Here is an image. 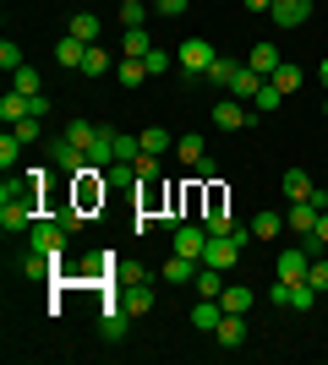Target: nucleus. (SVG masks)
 Listing matches in <instances>:
<instances>
[{
	"instance_id": "obj_4",
	"label": "nucleus",
	"mask_w": 328,
	"mask_h": 365,
	"mask_svg": "<svg viewBox=\"0 0 328 365\" xmlns=\"http://www.w3.org/2000/svg\"><path fill=\"white\" fill-rule=\"evenodd\" d=\"M241 251H247V245L235 240V235H208V245H203V262H208V267H219V273H230L235 262H241Z\"/></svg>"
},
{
	"instance_id": "obj_50",
	"label": "nucleus",
	"mask_w": 328,
	"mask_h": 365,
	"mask_svg": "<svg viewBox=\"0 0 328 365\" xmlns=\"http://www.w3.org/2000/svg\"><path fill=\"white\" fill-rule=\"evenodd\" d=\"M317 82H323V88H328V61H323V66H317Z\"/></svg>"
},
{
	"instance_id": "obj_6",
	"label": "nucleus",
	"mask_w": 328,
	"mask_h": 365,
	"mask_svg": "<svg viewBox=\"0 0 328 365\" xmlns=\"http://www.w3.org/2000/svg\"><path fill=\"white\" fill-rule=\"evenodd\" d=\"M307 267H312V251H307V245H284L279 262H274V278H284V284H301V278H307Z\"/></svg>"
},
{
	"instance_id": "obj_36",
	"label": "nucleus",
	"mask_w": 328,
	"mask_h": 365,
	"mask_svg": "<svg viewBox=\"0 0 328 365\" xmlns=\"http://www.w3.org/2000/svg\"><path fill=\"white\" fill-rule=\"evenodd\" d=\"M284 104V93L274 88V82H263V93H257V98H252V109H257V115H274V109Z\"/></svg>"
},
{
	"instance_id": "obj_47",
	"label": "nucleus",
	"mask_w": 328,
	"mask_h": 365,
	"mask_svg": "<svg viewBox=\"0 0 328 365\" xmlns=\"http://www.w3.org/2000/svg\"><path fill=\"white\" fill-rule=\"evenodd\" d=\"M142 76H148V66H142V61H121V82H126V88H137Z\"/></svg>"
},
{
	"instance_id": "obj_18",
	"label": "nucleus",
	"mask_w": 328,
	"mask_h": 365,
	"mask_svg": "<svg viewBox=\"0 0 328 365\" xmlns=\"http://www.w3.org/2000/svg\"><path fill=\"white\" fill-rule=\"evenodd\" d=\"M219 317H224V305H219V300H203V294H197V305H192V327H197V333H214Z\"/></svg>"
},
{
	"instance_id": "obj_45",
	"label": "nucleus",
	"mask_w": 328,
	"mask_h": 365,
	"mask_svg": "<svg viewBox=\"0 0 328 365\" xmlns=\"http://www.w3.org/2000/svg\"><path fill=\"white\" fill-rule=\"evenodd\" d=\"M142 153V137H126V131H115V158H137Z\"/></svg>"
},
{
	"instance_id": "obj_43",
	"label": "nucleus",
	"mask_w": 328,
	"mask_h": 365,
	"mask_svg": "<svg viewBox=\"0 0 328 365\" xmlns=\"http://www.w3.org/2000/svg\"><path fill=\"white\" fill-rule=\"evenodd\" d=\"M137 278H154V273L137 267V262H115V284H137Z\"/></svg>"
},
{
	"instance_id": "obj_41",
	"label": "nucleus",
	"mask_w": 328,
	"mask_h": 365,
	"mask_svg": "<svg viewBox=\"0 0 328 365\" xmlns=\"http://www.w3.org/2000/svg\"><path fill=\"white\" fill-rule=\"evenodd\" d=\"M142 66H148V76H164L175 66V55H164V49H148V55H142Z\"/></svg>"
},
{
	"instance_id": "obj_12",
	"label": "nucleus",
	"mask_w": 328,
	"mask_h": 365,
	"mask_svg": "<svg viewBox=\"0 0 328 365\" xmlns=\"http://www.w3.org/2000/svg\"><path fill=\"white\" fill-rule=\"evenodd\" d=\"M214 338H219V349H241V344H247V317L224 311V317H219V327H214Z\"/></svg>"
},
{
	"instance_id": "obj_11",
	"label": "nucleus",
	"mask_w": 328,
	"mask_h": 365,
	"mask_svg": "<svg viewBox=\"0 0 328 365\" xmlns=\"http://www.w3.org/2000/svg\"><path fill=\"white\" fill-rule=\"evenodd\" d=\"M268 16H274V28H301V22L312 16V0H274Z\"/></svg>"
},
{
	"instance_id": "obj_38",
	"label": "nucleus",
	"mask_w": 328,
	"mask_h": 365,
	"mask_svg": "<svg viewBox=\"0 0 328 365\" xmlns=\"http://www.w3.org/2000/svg\"><path fill=\"white\" fill-rule=\"evenodd\" d=\"M49 213L61 218V224H66V229H71V235H77V229H82V224H88V213H82L77 202H61V207H49Z\"/></svg>"
},
{
	"instance_id": "obj_9",
	"label": "nucleus",
	"mask_w": 328,
	"mask_h": 365,
	"mask_svg": "<svg viewBox=\"0 0 328 365\" xmlns=\"http://www.w3.org/2000/svg\"><path fill=\"white\" fill-rule=\"evenodd\" d=\"M170 240H175V257H192V262H203V245H208V229L203 224H181V229H170Z\"/></svg>"
},
{
	"instance_id": "obj_21",
	"label": "nucleus",
	"mask_w": 328,
	"mask_h": 365,
	"mask_svg": "<svg viewBox=\"0 0 328 365\" xmlns=\"http://www.w3.org/2000/svg\"><path fill=\"white\" fill-rule=\"evenodd\" d=\"M192 289L203 294V300H219V294H224V273H219V267H197V278H192Z\"/></svg>"
},
{
	"instance_id": "obj_48",
	"label": "nucleus",
	"mask_w": 328,
	"mask_h": 365,
	"mask_svg": "<svg viewBox=\"0 0 328 365\" xmlns=\"http://www.w3.org/2000/svg\"><path fill=\"white\" fill-rule=\"evenodd\" d=\"M148 6H154V11H164V16H181L192 0H148Z\"/></svg>"
},
{
	"instance_id": "obj_30",
	"label": "nucleus",
	"mask_w": 328,
	"mask_h": 365,
	"mask_svg": "<svg viewBox=\"0 0 328 365\" xmlns=\"http://www.w3.org/2000/svg\"><path fill=\"white\" fill-rule=\"evenodd\" d=\"M22 148H28V142L16 137V131H6V137H0V169H6V175H11V169H16V158H22Z\"/></svg>"
},
{
	"instance_id": "obj_39",
	"label": "nucleus",
	"mask_w": 328,
	"mask_h": 365,
	"mask_svg": "<svg viewBox=\"0 0 328 365\" xmlns=\"http://www.w3.org/2000/svg\"><path fill=\"white\" fill-rule=\"evenodd\" d=\"M312 305H317V289L307 284V278H301V284H290V311H312Z\"/></svg>"
},
{
	"instance_id": "obj_16",
	"label": "nucleus",
	"mask_w": 328,
	"mask_h": 365,
	"mask_svg": "<svg viewBox=\"0 0 328 365\" xmlns=\"http://www.w3.org/2000/svg\"><path fill=\"white\" fill-rule=\"evenodd\" d=\"M312 191H317V180L307 169H284V197L290 202H312Z\"/></svg>"
},
{
	"instance_id": "obj_13",
	"label": "nucleus",
	"mask_w": 328,
	"mask_h": 365,
	"mask_svg": "<svg viewBox=\"0 0 328 365\" xmlns=\"http://www.w3.org/2000/svg\"><path fill=\"white\" fill-rule=\"evenodd\" d=\"M66 33H71V38H82V44H99V33H104V22H99V11H71Z\"/></svg>"
},
{
	"instance_id": "obj_15",
	"label": "nucleus",
	"mask_w": 328,
	"mask_h": 365,
	"mask_svg": "<svg viewBox=\"0 0 328 365\" xmlns=\"http://www.w3.org/2000/svg\"><path fill=\"white\" fill-rule=\"evenodd\" d=\"M317 213H323L317 202H290V213H284V224L296 229V235H312V229H317Z\"/></svg>"
},
{
	"instance_id": "obj_8",
	"label": "nucleus",
	"mask_w": 328,
	"mask_h": 365,
	"mask_svg": "<svg viewBox=\"0 0 328 365\" xmlns=\"http://www.w3.org/2000/svg\"><path fill=\"white\" fill-rule=\"evenodd\" d=\"M175 66L187 76H203L208 66H214V44H203V38H187V44L175 49Z\"/></svg>"
},
{
	"instance_id": "obj_25",
	"label": "nucleus",
	"mask_w": 328,
	"mask_h": 365,
	"mask_svg": "<svg viewBox=\"0 0 328 365\" xmlns=\"http://www.w3.org/2000/svg\"><path fill=\"white\" fill-rule=\"evenodd\" d=\"M175 158H181V164H197V158H208V142L197 137V131H187V137H175Z\"/></svg>"
},
{
	"instance_id": "obj_51",
	"label": "nucleus",
	"mask_w": 328,
	"mask_h": 365,
	"mask_svg": "<svg viewBox=\"0 0 328 365\" xmlns=\"http://www.w3.org/2000/svg\"><path fill=\"white\" fill-rule=\"evenodd\" d=\"M323 115H328V98H323Z\"/></svg>"
},
{
	"instance_id": "obj_42",
	"label": "nucleus",
	"mask_w": 328,
	"mask_h": 365,
	"mask_svg": "<svg viewBox=\"0 0 328 365\" xmlns=\"http://www.w3.org/2000/svg\"><path fill=\"white\" fill-rule=\"evenodd\" d=\"M307 284H312L317 294L328 289V257H312V267H307Z\"/></svg>"
},
{
	"instance_id": "obj_33",
	"label": "nucleus",
	"mask_w": 328,
	"mask_h": 365,
	"mask_svg": "<svg viewBox=\"0 0 328 365\" xmlns=\"http://www.w3.org/2000/svg\"><path fill=\"white\" fill-rule=\"evenodd\" d=\"M66 137L77 142V148H94V137H99V125H94V120H82V115H77V120H66Z\"/></svg>"
},
{
	"instance_id": "obj_26",
	"label": "nucleus",
	"mask_w": 328,
	"mask_h": 365,
	"mask_svg": "<svg viewBox=\"0 0 328 365\" xmlns=\"http://www.w3.org/2000/svg\"><path fill=\"white\" fill-rule=\"evenodd\" d=\"M121 49H126V61H142V55L154 49V38H148V28H126V33H121Z\"/></svg>"
},
{
	"instance_id": "obj_31",
	"label": "nucleus",
	"mask_w": 328,
	"mask_h": 365,
	"mask_svg": "<svg viewBox=\"0 0 328 365\" xmlns=\"http://www.w3.org/2000/svg\"><path fill=\"white\" fill-rule=\"evenodd\" d=\"M104 71H109V49L88 44V55H82V76H104Z\"/></svg>"
},
{
	"instance_id": "obj_2",
	"label": "nucleus",
	"mask_w": 328,
	"mask_h": 365,
	"mask_svg": "<svg viewBox=\"0 0 328 365\" xmlns=\"http://www.w3.org/2000/svg\"><path fill=\"white\" fill-rule=\"evenodd\" d=\"M66 235H71V229H66L55 213H39V218H33V229H28V251H44V257L66 262Z\"/></svg>"
},
{
	"instance_id": "obj_17",
	"label": "nucleus",
	"mask_w": 328,
	"mask_h": 365,
	"mask_svg": "<svg viewBox=\"0 0 328 365\" xmlns=\"http://www.w3.org/2000/svg\"><path fill=\"white\" fill-rule=\"evenodd\" d=\"M28 115H33V98H28V93H6V98H0V120H6V125H16V120H28Z\"/></svg>"
},
{
	"instance_id": "obj_22",
	"label": "nucleus",
	"mask_w": 328,
	"mask_h": 365,
	"mask_svg": "<svg viewBox=\"0 0 328 365\" xmlns=\"http://www.w3.org/2000/svg\"><path fill=\"white\" fill-rule=\"evenodd\" d=\"M88 164H99V169H109V164H115V131H109V125H99L94 148H88Z\"/></svg>"
},
{
	"instance_id": "obj_29",
	"label": "nucleus",
	"mask_w": 328,
	"mask_h": 365,
	"mask_svg": "<svg viewBox=\"0 0 328 365\" xmlns=\"http://www.w3.org/2000/svg\"><path fill=\"white\" fill-rule=\"evenodd\" d=\"M268 82H274V88H279V93H284V98H290V93H296V88H301V82H307V71H301V66H290V61H284V66H279V71L268 76Z\"/></svg>"
},
{
	"instance_id": "obj_24",
	"label": "nucleus",
	"mask_w": 328,
	"mask_h": 365,
	"mask_svg": "<svg viewBox=\"0 0 328 365\" xmlns=\"http://www.w3.org/2000/svg\"><path fill=\"white\" fill-rule=\"evenodd\" d=\"M82 55H88V44H82V38H71V33L55 44V61H61L66 71H82Z\"/></svg>"
},
{
	"instance_id": "obj_34",
	"label": "nucleus",
	"mask_w": 328,
	"mask_h": 365,
	"mask_svg": "<svg viewBox=\"0 0 328 365\" xmlns=\"http://www.w3.org/2000/svg\"><path fill=\"white\" fill-rule=\"evenodd\" d=\"M11 88L28 93V98H39V88H44V76L33 71V66H22V71H11Z\"/></svg>"
},
{
	"instance_id": "obj_5",
	"label": "nucleus",
	"mask_w": 328,
	"mask_h": 365,
	"mask_svg": "<svg viewBox=\"0 0 328 365\" xmlns=\"http://www.w3.org/2000/svg\"><path fill=\"white\" fill-rule=\"evenodd\" d=\"M49 164L61 169V175H82V169H88V148H77V142L61 131V137L49 142Z\"/></svg>"
},
{
	"instance_id": "obj_23",
	"label": "nucleus",
	"mask_w": 328,
	"mask_h": 365,
	"mask_svg": "<svg viewBox=\"0 0 328 365\" xmlns=\"http://www.w3.org/2000/svg\"><path fill=\"white\" fill-rule=\"evenodd\" d=\"M252 300H257V294H252L247 284H224V294H219V305H224V311H235V317H247Z\"/></svg>"
},
{
	"instance_id": "obj_32",
	"label": "nucleus",
	"mask_w": 328,
	"mask_h": 365,
	"mask_svg": "<svg viewBox=\"0 0 328 365\" xmlns=\"http://www.w3.org/2000/svg\"><path fill=\"white\" fill-rule=\"evenodd\" d=\"M301 245H307L312 257H323V251H328V207L317 213V229H312V235H301Z\"/></svg>"
},
{
	"instance_id": "obj_10",
	"label": "nucleus",
	"mask_w": 328,
	"mask_h": 365,
	"mask_svg": "<svg viewBox=\"0 0 328 365\" xmlns=\"http://www.w3.org/2000/svg\"><path fill=\"white\" fill-rule=\"evenodd\" d=\"M121 305H126V317H148V311H154V278L121 284Z\"/></svg>"
},
{
	"instance_id": "obj_1",
	"label": "nucleus",
	"mask_w": 328,
	"mask_h": 365,
	"mask_svg": "<svg viewBox=\"0 0 328 365\" xmlns=\"http://www.w3.org/2000/svg\"><path fill=\"white\" fill-rule=\"evenodd\" d=\"M33 218H39V191L28 185V175H22V180H6L0 185V229H6V235H28Z\"/></svg>"
},
{
	"instance_id": "obj_40",
	"label": "nucleus",
	"mask_w": 328,
	"mask_h": 365,
	"mask_svg": "<svg viewBox=\"0 0 328 365\" xmlns=\"http://www.w3.org/2000/svg\"><path fill=\"white\" fill-rule=\"evenodd\" d=\"M208 82H214V88H230V76H235V61H224V55H214V66H208Z\"/></svg>"
},
{
	"instance_id": "obj_44",
	"label": "nucleus",
	"mask_w": 328,
	"mask_h": 365,
	"mask_svg": "<svg viewBox=\"0 0 328 365\" xmlns=\"http://www.w3.org/2000/svg\"><path fill=\"white\" fill-rule=\"evenodd\" d=\"M0 66H6V71H22V44H11V38H6V44H0Z\"/></svg>"
},
{
	"instance_id": "obj_28",
	"label": "nucleus",
	"mask_w": 328,
	"mask_h": 365,
	"mask_svg": "<svg viewBox=\"0 0 328 365\" xmlns=\"http://www.w3.org/2000/svg\"><path fill=\"white\" fill-rule=\"evenodd\" d=\"M142 153H154V158H164V153H175V137L164 131V125H148V131H142Z\"/></svg>"
},
{
	"instance_id": "obj_19",
	"label": "nucleus",
	"mask_w": 328,
	"mask_h": 365,
	"mask_svg": "<svg viewBox=\"0 0 328 365\" xmlns=\"http://www.w3.org/2000/svg\"><path fill=\"white\" fill-rule=\"evenodd\" d=\"M197 267H203V262H192V257H170L164 267H159V278H164V284H192V278H197Z\"/></svg>"
},
{
	"instance_id": "obj_7",
	"label": "nucleus",
	"mask_w": 328,
	"mask_h": 365,
	"mask_svg": "<svg viewBox=\"0 0 328 365\" xmlns=\"http://www.w3.org/2000/svg\"><path fill=\"white\" fill-rule=\"evenodd\" d=\"M263 115L257 109H241V98H224V104H214V125L219 131H247V125H257Z\"/></svg>"
},
{
	"instance_id": "obj_37",
	"label": "nucleus",
	"mask_w": 328,
	"mask_h": 365,
	"mask_svg": "<svg viewBox=\"0 0 328 365\" xmlns=\"http://www.w3.org/2000/svg\"><path fill=\"white\" fill-rule=\"evenodd\" d=\"M11 131H16V137H22V142L33 148V142H44V115H28V120H16Z\"/></svg>"
},
{
	"instance_id": "obj_27",
	"label": "nucleus",
	"mask_w": 328,
	"mask_h": 365,
	"mask_svg": "<svg viewBox=\"0 0 328 365\" xmlns=\"http://www.w3.org/2000/svg\"><path fill=\"white\" fill-rule=\"evenodd\" d=\"M279 229H290V224H284V213H274V207L252 218V235H257V240H279Z\"/></svg>"
},
{
	"instance_id": "obj_14",
	"label": "nucleus",
	"mask_w": 328,
	"mask_h": 365,
	"mask_svg": "<svg viewBox=\"0 0 328 365\" xmlns=\"http://www.w3.org/2000/svg\"><path fill=\"white\" fill-rule=\"evenodd\" d=\"M263 82H268V76H257L252 66H235V76H230V98H257V93H263Z\"/></svg>"
},
{
	"instance_id": "obj_46",
	"label": "nucleus",
	"mask_w": 328,
	"mask_h": 365,
	"mask_svg": "<svg viewBox=\"0 0 328 365\" xmlns=\"http://www.w3.org/2000/svg\"><path fill=\"white\" fill-rule=\"evenodd\" d=\"M192 180H219V164H214V153H208V158H197V164H192Z\"/></svg>"
},
{
	"instance_id": "obj_49",
	"label": "nucleus",
	"mask_w": 328,
	"mask_h": 365,
	"mask_svg": "<svg viewBox=\"0 0 328 365\" xmlns=\"http://www.w3.org/2000/svg\"><path fill=\"white\" fill-rule=\"evenodd\" d=\"M241 6H247V11H268V6H274V0H241Z\"/></svg>"
},
{
	"instance_id": "obj_20",
	"label": "nucleus",
	"mask_w": 328,
	"mask_h": 365,
	"mask_svg": "<svg viewBox=\"0 0 328 365\" xmlns=\"http://www.w3.org/2000/svg\"><path fill=\"white\" fill-rule=\"evenodd\" d=\"M247 66H252V71H257V76H274V71H279V49H274V44H252V55H247Z\"/></svg>"
},
{
	"instance_id": "obj_35",
	"label": "nucleus",
	"mask_w": 328,
	"mask_h": 365,
	"mask_svg": "<svg viewBox=\"0 0 328 365\" xmlns=\"http://www.w3.org/2000/svg\"><path fill=\"white\" fill-rule=\"evenodd\" d=\"M148 22V0H121V28H142Z\"/></svg>"
},
{
	"instance_id": "obj_3",
	"label": "nucleus",
	"mask_w": 328,
	"mask_h": 365,
	"mask_svg": "<svg viewBox=\"0 0 328 365\" xmlns=\"http://www.w3.org/2000/svg\"><path fill=\"white\" fill-rule=\"evenodd\" d=\"M104 197H109V180H104V169H99V164H88L82 175H71V202H77L88 218L104 207Z\"/></svg>"
}]
</instances>
